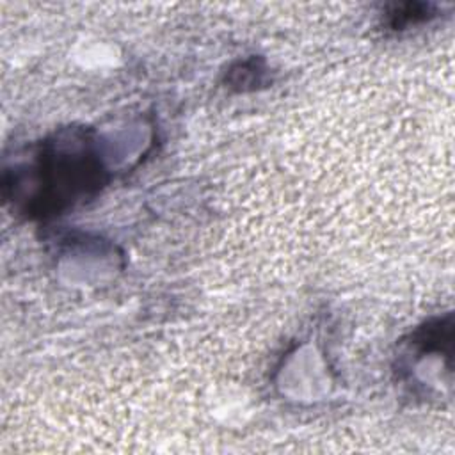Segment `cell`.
I'll use <instances>...</instances> for the list:
<instances>
[{"label":"cell","instance_id":"6da1fadb","mask_svg":"<svg viewBox=\"0 0 455 455\" xmlns=\"http://www.w3.org/2000/svg\"><path fill=\"white\" fill-rule=\"evenodd\" d=\"M101 172L85 148L59 142L41 158L37 201H43L44 212H57L98 188Z\"/></svg>","mask_w":455,"mask_h":455},{"label":"cell","instance_id":"7a4b0ae2","mask_svg":"<svg viewBox=\"0 0 455 455\" xmlns=\"http://www.w3.org/2000/svg\"><path fill=\"white\" fill-rule=\"evenodd\" d=\"M391 16V27L400 28L414 23L416 20H425L428 18V5L423 4H405L400 7H395V11L389 14Z\"/></svg>","mask_w":455,"mask_h":455}]
</instances>
